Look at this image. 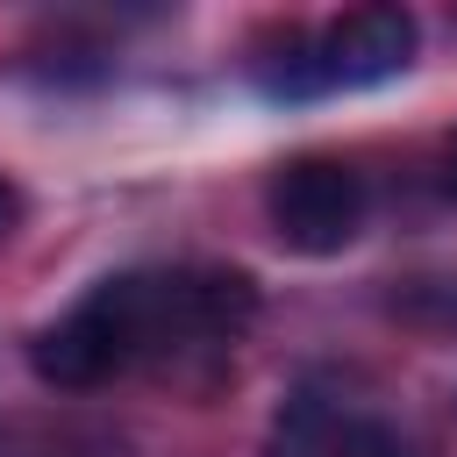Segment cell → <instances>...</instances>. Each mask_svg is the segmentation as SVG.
I'll return each instance as SVG.
<instances>
[{
  "label": "cell",
  "instance_id": "obj_1",
  "mask_svg": "<svg viewBox=\"0 0 457 457\" xmlns=\"http://www.w3.org/2000/svg\"><path fill=\"white\" fill-rule=\"evenodd\" d=\"M250 321H257L250 271H221V264H207V271H121V278H100L71 314H57L29 343V364L57 393H86V386H107L114 371H129L136 357H157V350H193V343L221 350Z\"/></svg>",
  "mask_w": 457,
  "mask_h": 457
},
{
  "label": "cell",
  "instance_id": "obj_2",
  "mask_svg": "<svg viewBox=\"0 0 457 457\" xmlns=\"http://www.w3.org/2000/svg\"><path fill=\"white\" fill-rule=\"evenodd\" d=\"M264 214H271V236L293 257H336L364 228V179L343 157H293V164L271 171Z\"/></svg>",
  "mask_w": 457,
  "mask_h": 457
},
{
  "label": "cell",
  "instance_id": "obj_9",
  "mask_svg": "<svg viewBox=\"0 0 457 457\" xmlns=\"http://www.w3.org/2000/svg\"><path fill=\"white\" fill-rule=\"evenodd\" d=\"M450 186H457V150H450Z\"/></svg>",
  "mask_w": 457,
  "mask_h": 457
},
{
  "label": "cell",
  "instance_id": "obj_6",
  "mask_svg": "<svg viewBox=\"0 0 457 457\" xmlns=\"http://www.w3.org/2000/svg\"><path fill=\"white\" fill-rule=\"evenodd\" d=\"M393 314L436 336H457V278H414L407 293H393Z\"/></svg>",
  "mask_w": 457,
  "mask_h": 457
},
{
  "label": "cell",
  "instance_id": "obj_5",
  "mask_svg": "<svg viewBox=\"0 0 457 457\" xmlns=\"http://www.w3.org/2000/svg\"><path fill=\"white\" fill-rule=\"evenodd\" d=\"M257 86H264L271 100H314V93H328L321 43H314L307 29H286V36H271V57L257 64Z\"/></svg>",
  "mask_w": 457,
  "mask_h": 457
},
{
  "label": "cell",
  "instance_id": "obj_7",
  "mask_svg": "<svg viewBox=\"0 0 457 457\" xmlns=\"http://www.w3.org/2000/svg\"><path fill=\"white\" fill-rule=\"evenodd\" d=\"M343 457H414V443H407L400 428H386V421L357 414V421H350V436H343Z\"/></svg>",
  "mask_w": 457,
  "mask_h": 457
},
{
  "label": "cell",
  "instance_id": "obj_4",
  "mask_svg": "<svg viewBox=\"0 0 457 457\" xmlns=\"http://www.w3.org/2000/svg\"><path fill=\"white\" fill-rule=\"evenodd\" d=\"M350 421H357V407L300 386V393L278 407V421H271V436H264V457H343Z\"/></svg>",
  "mask_w": 457,
  "mask_h": 457
},
{
  "label": "cell",
  "instance_id": "obj_8",
  "mask_svg": "<svg viewBox=\"0 0 457 457\" xmlns=\"http://www.w3.org/2000/svg\"><path fill=\"white\" fill-rule=\"evenodd\" d=\"M21 214H29V200H21V186L14 179H0V243L21 228Z\"/></svg>",
  "mask_w": 457,
  "mask_h": 457
},
{
  "label": "cell",
  "instance_id": "obj_3",
  "mask_svg": "<svg viewBox=\"0 0 457 457\" xmlns=\"http://www.w3.org/2000/svg\"><path fill=\"white\" fill-rule=\"evenodd\" d=\"M321 71H328V86H386V79H400L407 64H414V43H421V29H414V14L407 7H350V14H336L321 36Z\"/></svg>",
  "mask_w": 457,
  "mask_h": 457
}]
</instances>
